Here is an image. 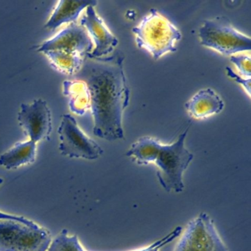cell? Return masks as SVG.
I'll return each mask as SVG.
<instances>
[{
	"instance_id": "1",
	"label": "cell",
	"mask_w": 251,
	"mask_h": 251,
	"mask_svg": "<svg viewBox=\"0 0 251 251\" xmlns=\"http://www.w3.org/2000/svg\"><path fill=\"white\" fill-rule=\"evenodd\" d=\"M124 61L120 50L104 58L86 57L77 73L90 92L94 134L110 142L124 139L123 113L130 98Z\"/></svg>"
},
{
	"instance_id": "2",
	"label": "cell",
	"mask_w": 251,
	"mask_h": 251,
	"mask_svg": "<svg viewBox=\"0 0 251 251\" xmlns=\"http://www.w3.org/2000/svg\"><path fill=\"white\" fill-rule=\"evenodd\" d=\"M132 31L138 48L149 52L155 60L176 52V44L182 38L179 29L155 9L151 10Z\"/></svg>"
},
{
	"instance_id": "3",
	"label": "cell",
	"mask_w": 251,
	"mask_h": 251,
	"mask_svg": "<svg viewBox=\"0 0 251 251\" xmlns=\"http://www.w3.org/2000/svg\"><path fill=\"white\" fill-rule=\"evenodd\" d=\"M189 127L172 144L161 143L153 164L157 168L158 181L167 192L180 193L184 189L183 176L194 155L185 148V139Z\"/></svg>"
},
{
	"instance_id": "4",
	"label": "cell",
	"mask_w": 251,
	"mask_h": 251,
	"mask_svg": "<svg viewBox=\"0 0 251 251\" xmlns=\"http://www.w3.org/2000/svg\"><path fill=\"white\" fill-rule=\"evenodd\" d=\"M201 45L222 55L231 56L251 49L250 36L239 31L225 17L205 20L198 31Z\"/></svg>"
},
{
	"instance_id": "5",
	"label": "cell",
	"mask_w": 251,
	"mask_h": 251,
	"mask_svg": "<svg viewBox=\"0 0 251 251\" xmlns=\"http://www.w3.org/2000/svg\"><path fill=\"white\" fill-rule=\"evenodd\" d=\"M50 232L33 222L0 220V251H48Z\"/></svg>"
},
{
	"instance_id": "6",
	"label": "cell",
	"mask_w": 251,
	"mask_h": 251,
	"mask_svg": "<svg viewBox=\"0 0 251 251\" xmlns=\"http://www.w3.org/2000/svg\"><path fill=\"white\" fill-rule=\"evenodd\" d=\"M173 251H227L212 219L205 212L192 219Z\"/></svg>"
},
{
	"instance_id": "7",
	"label": "cell",
	"mask_w": 251,
	"mask_h": 251,
	"mask_svg": "<svg viewBox=\"0 0 251 251\" xmlns=\"http://www.w3.org/2000/svg\"><path fill=\"white\" fill-rule=\"evenodd\" d=\"M59 151L61 155L71 158L95 160L103 153V150L81 130L71 114L62 116L58 128Z\"/></svg>"
},
{
	"instance_id": "8",
	"label": "cell",
	"mask_w": 251,
	"mask_h": 251,
	"mask_svg": "<svg viewBox=\"0 0 251 251\" xmlns=\"http://www.w3.org/2000/svg\"><path fill=\"white\" fill-rule=\"evenodd\" d=\"M20 127L33 142L48 140L52 130V114L45 100L23 103L18 113Z\"/></svg>"
},
{
	"instance_id": "9",
	"label": "cell",
	"mask_w": 251,
	"mask_h": 251,
	"mask_svg": "<svg viewBox=\"0 0 251 251\" xmlns=\"http://www.w3.org/2000/svg\"><path fill=\"white\" fill-rule=\"evenodd\" d=\"M94 44L85 27L72 23L56 36L38 48L39 52L60 50L77 54L86 58L93 50Z\"/></svg>"
},
{
	"instance_id": "10",
	"label": "cell",
	"mask_w": 251,
	"mask_h": 251,
	"mask_svg": "<svg viewBox=\"0 0 251 251\" xmlns=\"http://www.w3.org/2000/svg\"><path fill=\"white\" fill-rule=\"evenodd\" d=\"M80 25L85 27L95 45V49L87 57L104 58L114 52V49L118 45V39L108 28L102 18L97 14L95 7L89 6L86 8Z\"/></svg>"
},
{
	"instance_id": "11",
	"label": "cell",
	"mask_w": 251,
	"mask_h": 251,
	"mask_svg": "<svg viewBox=\"0 0 251 251\" xmlns=\"http://www.w3.org/2000/svg\"><path fill=\"white\" fill-rule=\"evenodd\" d=\"M225 103L212 89H202L197 92L186 104V110L195 119L208 118L223 111Z\"/></svg>"
},
{
	"instance_id": "12",
	"label": "cell",
	"mask_w": 251,
	"mask_h": 251,
	"mask_svg": "<svg viewBox=\"0 0 251 251\" xmlns=\"http://www.w3.org/2000/svg\"><path fill=\"white\" fill-rule=\"evenodd\" d=\"M98 2L95 0L82 1H59L52 11L50 18L45 25V28L54 30L64 24L75 23L82 11L88 7H95Z\"/></svg>"
},
{
	"instance_id": "13",
	"label": "cell",
	"mask_w": 251,
	"mask_h": 251,
	"mask_svg": "<svg viewBox=\"0 0 251 251\" xmlns=\"http://www.w3.org/2000/svg\"><path fill=\"white\" fill-rule=\"evenodd\" d=\"M36 144L31 140L17 142L11 149L0 155V166L7 170H14L33 164L37 154Z\"/></svg>"
},
{
	"instance_id": "14",
	"label": "cell",
	"mask_w": 251,
	"mask_h": 251,
	"mask_svg": "<svg viewBox=\"0 0 251 251\" xmlns=\"http://www.w3.org/2000/svg\"><path fill=\"white\" fill-rule=\"evenodd\" d=\"M63 93L69 98V107L74 114L83 116L90 109V92L87 84L83 80H64Z\"/></svg>"
},
{
	"instance_id": "15",
	"label": "cell",
	"mask_w": 251,
	"mask_h": 251,
	"mask_svg": "<svg viewBox=\"0 0 251 251\" xmlns=\"http://www.w3.org/2000/svg\"><path fill=\"white\" fill-rule=\"evenodd\" d=\"M161 143L151 136H143L132 144L126 155L139 165L153 164Z\"/></svg>"
},
{
	"instance_id": "16",
	"label": "cell",
	"mask_w": 251,
	"mask_h": 251,
	"mask_svg": "<svg viewBox=\"0 0 251 251\" xmlns=\"http://www.w3.org/2000/svg\"><path fill=\"white\" fill-rule=\"evenodd\" d=\"M51 65L63 74L73 75L77 74L81 69L85 58L77 54L60 50L44 52Z\"/></svg>"
},
{
	"instance_id": "17",
	"label": "cell",
	"mask_w": 251,
	"mask_h": 251,
	"mask_svg": "<svg viewBox=\"0 0 251 251\" xmlns=\"http://www.w3.org/2000/svg\"><path fill=\"white\" fill-rule=\"evenodd\" d=\"M48 251H85L76 235L70 236L67 229H63L51 242Z\"/></svg>"
},
{
	"instance_id": "18",
	"label": "cell",
	"mask_w": 251,
	"mask_h": 251,
	"mask_svg": "<svg viewBox=\"0 0 251 251\" xmlns=\"http://www.w3.org/2000/svg\"><path fill=\"white\" fill-rule=\"evenodd\" d=\"M251 55L238 53L230 56V61L236 66L240 75L244 77H251Z\"/></svg>"
},
{
	"instance_id": "19",
	"label": "cell",
	"mask_w": 251,
	"mask_h": 251,
	"mask_svg": "<svg viewBox=\"0 0 251 251\" xmlns=\"http://www.w3.org/2000/svg\"><path fill=\"white\" fill-rule=\"evenodd\" d=\"M182 233V227L180 226H177V227L174 229L171 233L167 234L164 237L161 238L159 240L156 241L154 243L151 244L149 246L146 248H142V249L137 250L134 251H159L160 249L163 247L167 245V244L173 242L175 239L178 237Z\"/></svg>"
},
{
	"instance_id": "20",
	"label": "cell",
	"mask_w": 251,
	"mask_h": 251,
	"mask_svg": "<svg viewBox=\"0 0 251 251\" xmlns=\"http://www.w3.org/2000/svg\"><path fill=\"white\" fill-rule=\"evenodd\" d=\"M226 71H227V76L235 80L238 84L241 85L248 94V96L251 97V77H244L239 75L237 73H235L230 67H226Z\"/></svg>"
},
{
	"instance_id": "21",
	"label": "cell",
	"mask_w": 251,
	"mask_h": 251,
	"mask_svg": "<svg viewBox=\"0 0 251 251\" xmlns=\"http://www.w3.org/2000/svg\"><path fill=\"white\" fill-rule=\"evenodd\" d=\"M17 220L24 223H32L33 222L22 216L14 215V214H7V213L0 211V220Z\"/></svg>"
},
{
	"instance_id": "22",
	"label": "cell",
	"mask_w": 251,
	"mask_h": 251,
	"mask_svg": "<svg viewBox=\"0 0 251 251\" xmlns=\"http://www.w3.org/2000/svg\"><path fill=\"white\" fill-rule=\"evenodd\" d=\"M2 183H3V179L0 177V186H1V185H2Z\"/></svg>"
}]
</instances>
